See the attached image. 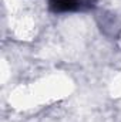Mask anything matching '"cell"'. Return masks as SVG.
<instances>
[{"label": "cell", "mask_w": 121, "mask_h": 122, "mask_svg": "<svg viewBox=\"0 0 121 122\" xmlns=\"http://www.w3.org/2000/svg\"><path fill=\"white\" fill-rule=\"evenodd\" d=\"M49 6L54 13L83 11L95 6V0H49Z\"/></svg>", "instance_id": "1"}]
</instances>
